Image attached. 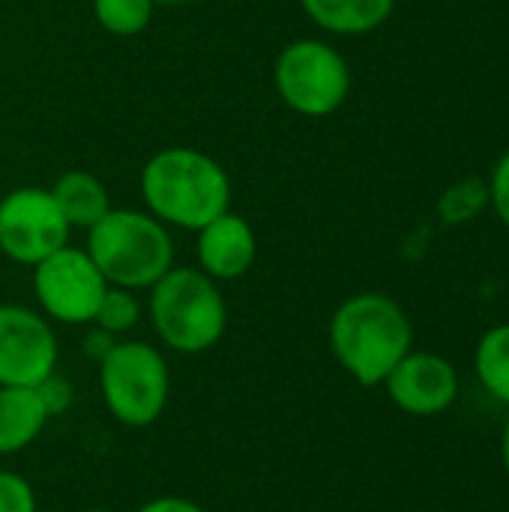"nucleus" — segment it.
<instances>
[{
  "label": "nucleus",
  "instance_id": "f257e3e1",
  "mask_svg": "<svg viewBox=\"0 0 509 512\" xmlns=\"http://www.w3.org/2000/svg\"><path fill=\"white\" fill-rule=\"evenodd\" d=\"M330 351L363 387H378L414 351V327L405 309L378 291H363L339 303L330 318Z\"/></svg>",
  "mask_w": 509,
  "mask_h": 512
},
{
  "label": "nucleus",
  "instance_id": "f03ea898",
  "mask_svg": "<svg viewBox=\"0 0 509 512\" xmlns=\"http://www.w3.org/2000/svg\"><path fill=\"white\" fill-rule=\"evenodd\" d=\"M141 198L162 225L198 231L231 210V180L213 156L192 147H168L141 168Z\"/></svg>",
  "mask_w": 509,
  "mask_h": 512
},
{
  "label": "nucleus",
  "instance_id": "7ed1b4c3",
  "mask_svg": "<svg viewBox=\"0 0 509 512\" xmlns=\"http://www.w3.org/2000/svg\"><path fill=\"white\" fill-rule=\"evenodd\" d=\"M87 255L108 285L141 291L153 288L174 267V240L147 210H108L87 228Z\"/></svg>",
  "mask_w": 509,
  "mask_h": 512
},
{
  "label": "nucleus",
  "instance_id": "20e7f679",
  "mask_svg": "<svg viewBox=\"0 0 509 512\" xmlns=\"http://www.w3.org/2000/svg\"><path fill=\"white\" fill-rule=\"evenodd\" d=\"M150 321L165 348L204 354L225 336L228 306L216 279L195 267H171L150 288Z\"/></svg>",
  "mask_w": 509,
  "mask_h": 512
},
{
  "label": "nucleus",
  "instance_id": "39448f33",
  "mask_svg": "<svg viewBox=\"0 0 509 512\" xmlns=\"http://www.w3.org/2000/svg\"><path fill=\"white\" fill-rule=\"evenodd\" d=\"M99 390L117 423L147 429L168 405L171 372L159 348L147 342H117L99 360Z\"/></svg>",
  "mask_w": 509,
  "mask_h": 512
},
{
  "label": "nucleus",
  "instance_id": "423d86ee",
  "mask_svg": "<svg viewBox=\"0 0 509 512\" xmlns=\"http://www.w3.org/2000/svg\"><path fill=\"white\" fill-rule=\"evenodd\" d=\"M273 84L294 114L330 117L351 93V66L330 42L306 36L279 51Z\"/></svg>",
  "mask_w": 509,
  "mask_h": 512
},
{
  "label": "nucleus",
  "instance_id": "0eeeda50",
  "mask_svg": "<svg viewBox=\"0 0 509 512\" xmlns=\"http://www.w3.org/2000/svg\"><path fill=\"white\" fill-rule=\"evenodd\" d=\"M108 282L87 249L63 246L33 267V294L45 318L60 324H90Z\"/></svg>",
  "mask_w": 509,
  "mask_h": 512
},
{
  "label": "nucleus",
  "instance_id": "6e6552de",
  "mask_svg": "<svg viewBox=\"0 0 509 512\" xmlns=\"http://www.w3.org/2000/svg\"><path fill=\"white\" fill-rule=\"evenodd\" d=\"M69 231L51 189L18 186L0 201V252L15 264L36 267L69 243Z\"/></svg>",
  "mask_w": 509,
  "mask_h": 512
},
{
  "label": "nucleus",
  "instance_id": "1a4fd4ad",
  "mask_svg": "<svg viewBox=\"0 0 509 512\" xmlns=\"http://www.w3.org/2000/svg\"><path fill=\"white\" fill-rule=\"evenodd\" d=\"M57 336L45 315L0 303V387H39L57 369Z\"/></svg>",
  "mask_w": 509,
  "mask_h": 512
},
{
  "label": "nucleus",
  "instance_id": "9d476101",
  "mask_svg": "<svg viewBox=\"0 0 509 512\" xmlns=\"http://www.w3.org/2000/svg\"><path fill=\"white\" fill-rule=\"evenodd\" d=\"M390 402L411 417H438L459 399L456 366L432 351H408L384 381Z\"/></svg>",
  "mask_w": 509,
  "mask_h": 512
},
{
  "label": "nucleus",
  "instance_id": "9b49d317",
  "mask_svg": "<svg viewBox=\"0 0 509 512\" xmlns=\"http://www.w3.org/2000/svg\"><path fill=\"white\" fill-rule=\"evenodd\" d=\"M198 270L207 273L216 282H231L249 273L258 255V240L252 225L225 210L222 216L210 219L204 228H198Z\"/></svg>",
  "mask_w": 509,
  "mask_h": 512
},
{
  "label": "nucleus",
  "instance_id": "f8f14e48",
  "mask_svg": "<svg viewBox=\"0 0 509 512\" xmlns=\"http://www.w3.org/2000/svg\"><path fill=\"white\" fill-rule=\"evenodd\" d=\"M51 420L36 387H0V456L27 450Z\"/></svg>",
  "mask_w": 509,
  "mask_h": 512
},
{
  "label": "nucleus",
  "instance_id": "ddd939ff",
  "mask_svg": "<svg viewBox=\"0 0 509 512\" xmlns=\"http://www.w3.org/2000/svg\"><path fill=\"white\" fill-rule=\"evenodd\" d=\"M300 6L327 33L363 36L387 24L396 0H300Z\"/></svg>",
  "mask_w": 509,
  "mask_h": 512
},
{
  "label": "nucleus",
  "instance_id": "4468645a",
  "mask_svg": "<svg viewBox=\"0 0 509 512\" xmlns=\"http://www.w3.org/2000/svg\"><path fill=\"white\" fill-rule=\"evenodd\" d=\"M51 198L60 207L63 219L69 222V228H93L108 210H111V198L105 183L81 168H72L66 174H60L51 186Z\"/></svg>",
  "mask_w": 509,
  "mask_h": 512
},
{
  "label": "nucleus",
  "instance_id": "2eb2a0df",
  "mask_svg": "<svg viewBox=\"0 0 509 512\" xmlns=\"http://www.w3.org/2000/svg\"><path fill=\"white\" fill-rule=\"evenodd\" d=\"M474 369L483 390L509 408V324H498L483 333L477 342Z\"/></svg>",
  "mask_w": 509,
  "mask_h": 512
},
{
  "label": "nucleus",
  "instance_id": "dca6fc26",
  "mask_svg": "<svg viewBox=\"0 0 509 512\" xmlns=\"http://www.w3.org/2000/svg\"><path fill=\"white\" fill-rule=\"evenodd\" d=\"M153 0H93V18L111 36H138L153 18Z\"/></svg>",
  "mask_w": 509,
  "mask_h": 512
},
{
  "label": "nucleus",
  "instance_id": "f3484780",
  "mask_svg": "<svg viewBox=\"0 0 509 512\" xmlns=\"http://www.w3.org/2000/svg\"><path fill=\"white\" fill-rule=\"evenodd\" d=\"M138 321H141V303H138L135 291L108 285L90 324H96L99 330H105V333H111V336H123V333H129Z\"/></svg>",
  "mask_w": 509,
  "mask_h": 512
},
{
  "label": "nucleus",
  "instance_id": "a211bd4d",
  "mask_svg": "<svg viewBox=\"0 0 509 512\" xmlns=\"http://www.w3.org/2000/svg\"><path fill=\"white\" fill-rule=\"evenodd\" d=\"M0 512H36L33 486L12 471H0Z\"/></svg>",
  "mask_w": 509,
  "mask_h": 512
},
{
  "label": "nucleus",
  "instance_id": "6ab92c4d",
  "mask_svg": "<svg viewBox=\"0 0 509 512\" xmlns=\"http://www.w3.org/2000/svg\"><path fill=\"white\" fill-rule=\"evenodd\" d=\"M489 201L498 213V219L509 228V147L504 156L495 162L492 177H489Z\"/></svg>",
  "mask_w": 509,
  "mask_h": 512
},
{
  "label": "nucleus",
  "instance_id": "aec40b11",
  "mask_svg": "<svg viewBox=\"0 0 509 512\" xmlns=\"http://www.w3.org/2000/svg\"><path fill=\"white\" fill-rule=\"evenodd\" d=\"M36 390H39V396H42V402H45V408H48L51 417L60 414V411H66L69 402H72V390H69V384L63 378H57V372L51 378H45Z\"/></svg>",
  "mask_w": 509,
  "mask_h": 512
},
{
  "label": "nucleus",
  "instance_id": "412c9836",
  "mask_svg": "<svg viewBox=\"0 0 509 512\" xmlns=\"http://www.w3.org/2000/svg\"><path fill=\"white\" fill-rule=\"evenodd\" d=\"M138 512H204L195 501L189 498H177V495H165V498H153L147 501Z\"/></svg>",
  "mask_w": 509,
  "mask_h": 512
},
{
  "label": "nucleus",
  "instance_id": "4be33fe9",
  "mask_svg": "<svg viewBox=\"0 0 509 512\" xmlns=\"http://www.w3.org/2000/svg\"><path fill=\"white\" fill-rule=\"evenodd\" d=\"M87 354L93 357V360H102L114 345H117V339L111 336V333H105V330H99V327H93V333L87 336Z\"/></svg>",
  "mask_w": 509,
  "mask_h": 512
},
{
  "label": "nucleus",
  "instance_id": "5701e85b",
  "mask_svg": "<svg viewBox=\"0 0 509 512\" xmlns=\"http://www.w3.org/2000/svg\"><path fill=\"white\" fill-rule=\"evenodd\" d=\"M501 459H504V468H507L509 474V417L507 423H504V435H501Z\"/></svg>",
  "mask_w": 509,
  "mask_h": 512
},
{
  "label": "nucleus",
  "instance_id": "b1692460",
  "mask_svg": "<svg viewBox=\"0 0 509 512\" xmlns=\"http://www.w3.org/2000/svg\"><path fill=\"white\" fill-rule=\"evenodd\" d=\"M156 6H183V3H192V0H153Z\"/></svg>",
  "mask_w": 509,
  "mask_h": 512
},
{
  "label": "nucleus",
  "instance_id": "393cba45",
  "mask_svg": "<svg viewBox=\"0 0 509 512\" xmlns=\"http://www.w3.org/2000/svg\"><path fill=\"white\" fill-rule=\"evenodd\" d=\"M84 512H111V510H84Z\"/></svg>",
  "mask_w": 509,
  "mask_h": 512
}]
</instances>
